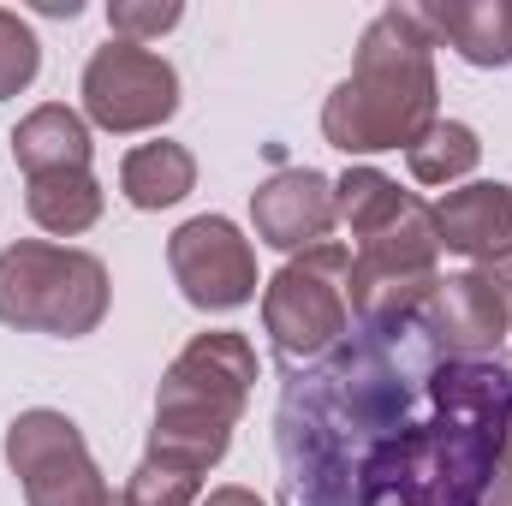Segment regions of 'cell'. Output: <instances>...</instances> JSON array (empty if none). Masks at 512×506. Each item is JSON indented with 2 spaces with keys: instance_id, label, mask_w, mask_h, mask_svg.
Wrapping results in <instances>:
<instances>
[{
  "instance_id": "cell-23",
  "label": "cell",
  "mask_w": 512,
  "mask_h": 506,
  "mask_svg": "<svg viewBox=\"0 0 512 506\" xmlns=\"http://www.w3.org/2000/svg\"><path fill=\"white\" fill-rule=\"evenodd\" d=\"M197 506H262V501H256L251 489H215V495H203Z\"/></svg>"
},
{
  "instance_id": "cell-6",
  "label": "cell",
  "mask_w": 512,
  "mask_h": 506,
  "mask_svg": "<svg viewBox=\"0 0 512 506\" xmlns=\"http://www.w3.org/2000/svg\"><path fill=\"white\" fill-rule=\"evenodd\" d=\"M441 233H435V209L405 197V209L387 221L376 239H364L346 274V310L352 322L364 316H405L423 310L441 286Z\"/></svg>"
},
{
  "instance_id": "cell-20",
  "label": "cell",
  "mask_w": 512,
  "mask_h": 506,
  "mask_svg": "<svg viewBox=\"0 0 512 506\" xmlns=\"http://www.w3.org/2000/svg\"><path fill=\"white\" fill-rule=\"evenodd\" d=\"M36 72H42V42H36V30H30L18 12L0 6V102L18 96V90H30Z\"/></svg>"
},
{
  "instance_id": "cell-24",
  "label": "cell",
  "mask_w": 512,
  "mask_h": 506,
  "mask_svg": "<svg viewBox=\"0 0 512 506\" xmlns=\"http://www.w3.org/2000/svg\"><path fill=\"white\" fill-rule=\"evenodd\" d=\"M489 280L501 286V298L512 304V256H501V262H489Z\"/></svg>"
},
{
  "instance_id": "cell-16",
  "label": "cell",
  "mask_w": 512,
  "mask_h": 506,
  "mask_svg": "<svg viewBox=\"0 0 512 506\" xmlns=\"http://www.w3.org/2000/svg\"><path fill=\"white\" fill-rule=\"evenodd\" d=\"M24 209H30V221H36L42 233L72 239V233H90V227L102 221V185H96L90 167L36 173V179L24 185Z\"/></svg>"
},
{
  "instance_id": "cell-3",
  "label": "cell",
  "mask_w": 512,
  "mask_h": 506,
  "mask_svg": "<svg viewBox=\"0 0 512 506\" xmlns=\"http://www.w3.org/2000/svg\"><path fill=\"white\" fill-rule=\"evenodd\" d=\"M256 352L245 334L215 328L197 334L155 387V429H149V459L179 465V471H209L227 459L233 429L251 405Z\"/></svg>"
},
{
  "instance_id": "cell-25",
  "label": "cell",
  "mask_w": 512,
  "mask_h": 506,
  "mask_svg": "<svg viewBox=\"0 0 512 506\" xmlns=\"http://www.w3.org/2000/svg\"><path fill=\"white\" fill-rule=\"evenodd\" d=\"M36 12H48V18H78V0H36Z\"/></svg>"
},
{
  "instance_id": "cell-21",
  "label": "cell",
  "mask_w": 512,
  "mask_h": 506,
  "mask_svg": "<svg viewBox=\"0 0 512 506\" xmlns=\"http://www.w3.org/2000/svg\"><path fill=\"white\" fill-rule=\"evenodd\" d=\"M185 18V6L179 0H114L108 6V30H114V42H149V36H161V30H173Z\"/></svg>"
},
{
  "instance_id": "cell-4",
  "label": "cell",
  "mask_w": 512,
  "mask_h": 506,
  "mask_svg": "<svg viewBox=\"0 0 512 506\" xmlns=\"http://www.w3.org/2000/svg\"><path fill=\"white\" fill-rule=\"evenodd\" d=\"M108 268L90 251L18 239L0 251V322L18 334H54V340H84L108 316Z\"/></svg>"
},
{
  "instance_id": "cell-10",
  "label": "cell",
  "mask_w": 512,
  "mask_h": 506,
  "mask_svg": "<svg viewBox=\"0 0 512 506\" xmlns=\"http://www.w3.org/2000/svg\"><path fill=\"white\" fill-rule=\"evenodd\" d=\"M423 322L459 358H501V340H512V304L489 280V268L447 274L435 286V298L423 304Z\"/></svg>"
},
{
  "instance_id": "cell-8",
  "label": "cell",
  "mask_w": 512,
  "mask_h": 506,
  "mask_svg": "<svg viewBox=\"0 0 512 506\" xmlns=\"http://www.w3.org/2000/svg\"><path fill=\"white\" fill-rule=\"evenodd\" d=\"M84 114L114 137L167 126L179 114V72L137 42H102L84 66Z\"/></svg>"
},
{
  "instance_id": "cell-1",
  "label": "cell",
  "mask_w": 512,
  "mask_h": 506,
  "mask_svg": "<svg viewBox=\"0 0 512 506\" xmlns=\"http://www.w3.org/2000/svg\"><path fill=\"white\" fill-rule=\"evenodd\" d=\"M507 429V358L447 352L423 310L364 316L280 376V506H483Z\"/></svg>"
},
{
  "instance_id": "cell-18",
  "label": "cell",
  "mask_w": 512,
  "mask_h": 506,
  "mask_svg": "<svg viewBox=\"0 0 512 506\" xmlns=\"http://www.w3.org/2000/svg\"><path fill=\"white\" fill-rule=\"evenodd\" d=\"M399 209H405V191H399L387 173H376V167H352V173L334 185V215L346 221V233H352L358 245L376 239Z\"/></svg>"
},
{
  "instance_id": "cell-22",
  "label": "cell",
  "mask_w": 512,
  "mask_h": 506,
  "mask_svg": "<svg viewBox=\"0 0 512 506\" xmlns=\"http://www.w3.org/2000/svg\"><path fill=\"white\" fill-rule=\"evenodd\" d=\"M483 506H512V429H507V447H501V471L489 483V501Z\"/></svg>"
},
{
  "instance_id": "cell-5",
  "label": "cell",
  "mask_w": 512,
  "mask_h": 506,
  "mask_svg": "<svg viewBox=\"0 0 512 506\" xmlns=\"http://www.w3.org/2000/svg\"><path fill=\"white\" fill-rule=\"evenodd\" d=\"M346 274H352V256L346 245L322 239L304 256H292L268 286H262V328L274 340V352L292 364H310L322 358L328 346L346 340L352 328V310H346Z\"/></svg>"
},
{
  "instance_id": "cell-11",
  "label": "cell",
  "mask_w": 512,
  "mask_h": 506,
  "mask_svg": "<svg viewBox=\"0 0 512 506\" xmlns=\"http://www.w3.org/2000/svg\"><path fill=\"white\" fill-rule=\"evenodd\" d=\"M251 221L256 239L274 251H310L322 245V233L340 221L334 215V179H322L316 167H280L251 191Z\"/></svg>"
},
{
  "instance_id": "cell-7",
  "label": "cell",
  "mask_w": 512,
  "mask_h": 506,
  "mask_svg": "<svg viewBox=\"0 0 512 506\" xmlns=\"http://www.w3.org/2000/svg\"><path fill=\"white\" fill-rule=\"evenodd\" d=\"M6 465L24 489V506H126L96 471L78 423L66 411H18L6 423Z\"/></svg>"
},
{
  "instance_id": "cell-12",
  "label": "cell",
  "mask_w": 512,
  "mask_h": 506,
  "mask_svg": "<svg viewBox=\"0 0 512 506\" xmlns=\"http://www.w3.org/2000/svg\"><path fill=\"white\" fill-rule=\"evenodd\" d=\"M435 233H441V251L471 256L477 268L512 256V185L477 179L465 191H447L435 203Z\"/></svg>"
},
{
  "instance_id": "cell-15",
  "label": "cell",
  "mask_w": 512,
  "mask_h": 506,
  "mask_svg": "<svg viewBox=\"0 0 512 506\" xmlns=\"http://www.w3.org/2000/svg\"><path fill=\"white\" fill-rule=\"evenodd\" d=\"M191 185H197V161L185 143L155 137V143H137L120 161V191L131 209H173L191 197Z\"/></svg>"
},
{
  "instance_id": "cell-13",
  "label": "cell",
  "mask_w": 512,
  "mask_h": 506,
  "mask_svg": "<svg viewBox=\"0 0 512 506\" xmlns=\"http://www.w3.org/2000/svg\"><path fill=\"white\" fill-rule=\"evenodd\" d=\"M435 42L459 48L471 66H512V0H447L423 6Z\"/></svg>"
},
{
  "instance_id": "cell-9",
  "label": "cell",
  "mask_w": 512,
  "mask_h": 506,
  "mask_svg": "<svg viewBox=\"0 0 512 506\" xmlns=\"http://www.w3.org/2000/svg\"><path fill=\"white\" fill-rule=\"evenodd\" d=\"M167 268L197 310H239L256 298V251L227 215H197L167 239Z\"/></svg>"
},
{
  "instance_id": "cell-14",
  "label": "cell",
  "mask_w": 512,
  "mask_h": 506,
  "mask_svg": "<svg viewBox=\"0 0 512 506\" xmlns=\"http://www.w3.org/2000/svg\"><path fill=\"white\" fill-rule=\"evenodd\" d=\"M96 143H90V126L66 108V102H48L36 114H24L12 126V161L24 167V179L36 173H66V167H90Z\"/></svg>"
},
{
  "instance_id": "cell-19",
  "label": "cell",
  "mask_w": 512,
  "mask_h": 506,
  "mask_svg": "<svg viewBox=\"0 0 512 506\" xmlns=\"http://www.w3.org/2000/svg\"><path fill=\"white\" fill-rule=\"evenodd\" d=\"M197 489H203L197 471H179V465H161V459L143 453V465L131 471L120 501L126 506H197Z\"/></svg>"
},
{
  "instance_id": "cell-2",
  "label": "cell",
  "mask_w": 512,
  "mask_h": 506,
  "mask_svg": "<svg viewBox=\"0 0 512 506\" xmlns=\"http://www.w3.org/2000/svg\"><path fill=\"white\" fill-rule=\"evenodd\" d=\"M435 30L423 6H387L358 36V66L334 84L322 108V137L346 155L411 149L435 126Z\"/></svg>"
},
{
  "instance_id": "cell-17",
  "label": "cell",
  "mask_w": 512,
  "mask_h": 506,
  "mask_svg": "<svg viewBox=\"0 0 512 506\" xmlns=\"http://www.w3.org/2000/svg\"><path fill=\"white\" fill-rule=\"evenodd\" d=\"M477 161H483V143H477V131L465 126V120H435V126L405 149V167H411L417 185H453Z\"/></svg>"
}]
</instances>
